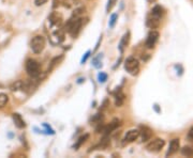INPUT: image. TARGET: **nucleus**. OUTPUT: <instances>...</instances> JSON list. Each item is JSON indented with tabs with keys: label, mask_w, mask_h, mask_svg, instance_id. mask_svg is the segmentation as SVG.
Listing matches in <instances>:
<instances>
[{
	"label": "nucleus",
	"mask_w": 193,
	"mask_h": 158,
	"mask_svg": "<svg viewBox=\"0 0 193 158\" xmlns=\"http://www.w3.org/2000/svg\"><path fill=\"white\" fill-rule=\"evenodd\" d=\"M82 26H83V19L80 18V17H77V18L71 17V18L69 19V22L67 23L64 28H66V31H68L73 38H75L80 33Z\"/></svg>",
	"instance_id": "nucleus-1"
},
{
	"label": "nucleus",
	"mask_w": 193,
	"mask_h": 158,
	"mask_svg": "<svg viewBox=\"0 0 193 158\" xmlns=\"http://www.w3.org/2000/svg\"><path fill=\"white\" fill-rule=\"evenodd\" d=\"M26 72L32 78H36L40 76L41 69H40V64L38 61L33 60V59H28L26 61Z\"/></svg>",
	"instance_id": "nucleus-2"
},
{
	"label": "nucleus",
	"mask_w": 193,
	"mask_h": 158,
	"mask_svg": "<svg viewBox=\"0 0 193 158\" xmlns=\"http://www.w3.org/2000/svg\"><path fill=\"white\" fill-rule=\"evenodd\" d=\"M30 47L32 49V51L35 54H41L44 50L45 47V38L42 35H36L35 38H32L30 42Z\"/></svg>",
	"instance_id": "nucleus-3"
},
{
	"label": "nucleus",
	"mask_w": 193,
	"mask_h": 158,
	"mask_svg": "<svg viewBox=\"0 0 193 158\" xmlns=\"http://www.w3.org/2000/svg\"><path fill=\"white\" fill-rule=\"evenodd\" d=\"M124 69L129 74L136 75L140 71V63L139 60L135 59L134 57H129L124 62Z\"/></svg>",
	"instance_id": "nucleus-4"
},
{
	"label": "nucleus",
	"mask_w": 193,
	"mask_h": 158,
	"mask_svg": "<svg viewBox=\"0 0 193 158\" xmlns=\"http://www.w3.org/2000/svg\"><path fill=\"white\" fill-rule=\"evenodd\" d=\"M164 144H165V141H164L163 139L157 138V139L152 140L150 143H148L147 146H146V149H147L148 152L157 153V152H160L161 150H162Z\"/></svg>",
	"instance_id": "nucleus-5"
},
{
	"label": "nucleus",
	"mask_w": 193,
	"mask_h": 158,
	"mask_svg": "<svg viewBox=\"0 0 193 158\" xmlns=\"http://www.w3.org/2000/svg\"><path fill=\"white\" fill-rule=\"evenodd\" d=\"M158 40H159L158 31H151V32H149V34H148V37H147V40H146V46H147V48L151 49L155 47Z\"/></svg>",
	"instance_id": "nucleus-6"
},
{
	"label": "nucleus",
	"mask_w": 193,
	"mask_h": 158,
	"mask_svg": "<svg viewBox=\"0 0 193 158\" xmlns=\"http://www.w3.org/2000/svg\"><path fill=\"white\" fill-rule=\"evenodd\" d=\"M179 147H180V141L179 139H173L169 143V146H168V150L166 152V156H172L174 155L176 152H178Z\"/></svg>",
	"instance_id": "nucleus-7"
},
{
	"label": "nucleus",
	"mask_w": 193,
	"mask_h": 158,
	"mask_svg": "<svg viewBox=\"0 0 193 158\" xmlns=\"http://www.w3.org/2000/svg\"><path fill=\"white\" fill-rule=\"evenodd\" d=\"M139 137H140V130H137V129H131V130H129L126 134V136H124V141L129 143V142L135 141Z\"/></svg>",
	"instance_id": "nucleus-8"
},
{
	"label": "nucleus",
	"mask_w": 193,
	"mask_h": 158,
	"mask_svg": "<svg viewBox=\"0 0 193 158\" xmlns=\"http://www.w3.org/2000/svg\"><path fill=\"white\" fill-rule=\"evenodd\" d=\"M146 25H147V27L151 28V29H156V28H158L160 26V17L150 15L147 18V20H146Z\"/></svg>",
	"instance_id": "nucleus-9"
},
{
	"label": "nucleus",
	"mask_w": 193,
	"mask_h": 158,
	"mask_svg": "<svg viewBox=\"0 0 193 158\" xmlns=\"http://www.w3.org/2000/svg\"><path fill=\"white\" fill-rule=\"evenodd\" d=\"M140 135H141V137H142V141L146 142L151 138L152 131H151V129L149 127H147V126H143L140 130Z\"/></svg>",
	"instance_id": "nucleus-10"
},
{
	"label": "nucleus",
	"mask_w": 193,
	"mask_h": 158,
	"mask_svg": "<svg viewBox=\"0 0 193 158\" xmlns=\"http://www.w3.org/2000/svg\"><path fill=\"white\" fill-rule=\"evenodd\" d=\"M129 41H130V32H127L124 34V37L121 38L120 40V43H119L118 45V48L119 50H120V53H124V48L128 46V44H129Z\"/></svg>",
	"instance_id": "nucleus-11"
},
{
	"label": "nucleus",
	"mask_w": 193,
	"mask_h": 158,
	"mask_svg": "<svg viewBox=\"0 0 193 158\" xmlns=\"http://www.w3.org/2000/svg\"><path fill=\"white\" fill-rule=\"evenodd\" d=\"M49 22H51L52 25L59 26V25H61V23H62V16L59 13L54 12V13H52L51 16H49Z\"/></svg>",
	"instance_id": "nucleus-12"
},
{
	"label": "nucleus",
	"mask_w": 193,
	"mask_h": 158,
	"mask_svg": "<svg viewBox=\"0 0 193 158\" xmlns=\"http://www.w3.org/2000/svg\"><path fill=\"white\" fill-rule=\"evenodd\" d=\"M12 118H13V121H14V124H15V126H16V127L24 128L25 126H26L25 122H24V120H23L22 116H20L19 113H13Z\"/></svg>",
	"instance_id": "nucleus-13"
},
{
	"label": "nucleus",
	"mask_w": 193,
	"mask_h": 158,
	"mask_svg": "<svg viewBox=\"0 0 193 158\" xmlns=\"http://www.w3.org/2000/svg\"><path fill=\"white\" fill-rule=\"evenodd\" d=\"M119 125H120L119 121H118V120H114L113 122H112V123H109V125H108V126H106V127H104V129H103L104 134H105L106 136H108V134H111L112 131L115 130V129L118 127Z\"/></svg>",
	"instance_id": "nucleus-14"
},
{
	"label": "nucleus",
	"mask_w": 193,
	"mask_h": 158,
	"mask_svg": "<svg viewBox=\"0 0 193 158\" xmlns=\"http://www.w3.org/2000/svg\"><path fill=\"white\" fill-rule=\"evenodd\" d=\"M26 89V84L22 80H17L14 84L11 85V90L13 92H17V91H25Z\"/></svg>",
	"instance_id": "nucleus-15"
},
{
	"label": "nucleus",
	"mask_w": 193,
	"mask_h": 158,
	"mask_svg": "<svg viewBox=\"0 0 193 158\" xmlns=\"http://www.w3.org/2000/svg\"><path fill=\"white\" fill-rule=\"evenodd\" d=\"M88 138H89V135H88V134H86V135H84V136L80 137L79 140H77L76 143L74 144V146H73V147H74L75 150H79L80 147L82 146V144H83V143H85V142L87 141V139H88Z\"/></svg>",
	"instance_id": "nucleus-16"
},
{
	"label": "nucleus",
	"mask_w": 193,
	"mask_h": 158,
	"mask_svg": "<svg viewBox=\"0 0 193 158\" xmlns=\"http://www.w3.org/2000/svg\"><path fill=\"white\" fill-rule=\"evenodd\" d=\"M163 13H164L163 8L160 6H156L152 10H151V15L157 16V17H161L163 15Z\"/></svg>",
	"instance_id": "nucleus-17"
},
{
	"label": "nucleus",
	"mask_w": 193,
	"mask_h": 158,
	"mask_svg": "<svg viewBox=\"0 0 193 158\" xmlns=\"http://www.w3.org/2000/svg\"><path fill=\"white\" fill-rule=\"evenodd\" d=\"M181 154L185 155L187 157H192L193 156V147L191 146H185L181 150Z\"/></svg>",
	"instance_id": "nucleus-18"
},
{
	"label": "nucleus",
	"mask_w": 193,
	"mask_h": 158,
	"mask_svg": "<svg viewBox=\"0 0 193 158\" xmlns=\"http://www.w3.org/2000/svg\"><path fill=\"white\" fill-rule=\"evenodd\" d=\"M102 54H100V55H99L98 57H96V58H95L93 59V66L95 67H96V69H100L101 66H102Z\"/></svg>",
	"instance_id": "nucleus-19"
},
{
	"label": "nucleus",
	"mask_w": 193,
	"mask_h": 158,
	"mask_svg": "<svg viewBox=\"0 0 193 158\" xmlns=\"http://www.w3.org/2000/svg\"><path fill=\"white\" fill-rule=\"evenodd\" d=\"M62 59H63V56H59V57H56V58H54L53 60H52V63H51V67L48 69V72L51 71V69H53L55 66L57 65V64L60 62Z\"/></svg>",
	"instance_id": "nucleus-20"
},
{
	"label": "nucleus",
	"mask_w": 193,
	"mask_h": 158,
	"mask_svg": "<svg viewBox=\"0 0 193 158\" xmlns=\"http://www.w3.org/2000/svg\"><path fill=\"white\" fill-rule=\"evenodd\" d=\"M8 100H9V97H8L7 94H3V93H0V108H2L3 106L7 105Z\"/></svg>",
	"instance_id": "nucleus-21"
},
{
	"label": "nucleus",
	"mask_w": 193,
	"mask_h": 158,
	"mask_svg": "<svg viewBox=\"0 0 193 158\" xmlns=\"http://www.w3.org/2000/svg\"><path fill=\"white\" fill-rule=\"evenodd\" d=\"M117 19H118V14H112V16H111V19H109V27L111 28H114L115 27V24H116V22H117Z\"/></svg>",
	"instance_id": "nucleus-22"
},
{
	"label": "nucleus",
	"mask_w": 193,
	"mask_h": 158,
	"mask_svg": "<svg viewBox=\"0 0 193 158\" xmlns=\"http://www.w3.org/2000/svg\"><path fill=\"white\" fill-rule=\"evenodd\" d=\"M98 80H99V82H101V84L105 82L106 80H108V74L103 73V72L99 73V74H98Z\"/></svg>",
	"instance_id": "nucleus-23"
},
{
	"label": "nucleus",
	"mask_w": 193,
	"mask_h": 158,
	"mask_svg": "<svg viewBox=\"0 0 193 158\" xmlns=\"http://www.w3.org/2000/svg\"><path fill=\"white\" fill-rule=\"evenodd\" d=\"M117 0H108V6H106V11L109 12L112 11V9L115 7V4H116Z\"/></svg>",
	"instance_id": "nucleus-24"
},
{
	"label": "nucleus",
	"mask_w": 193,
	"mask_h": 158,
	"mask_svg": "<svg viewBox=\"0 0 193 158\" xmlns=\"http://www.w3.org/2000/svg\"><path fill=\"white\" fill-rule=\"evenodd\" d=\"M47 2V0H35V3L36 7H40V6H43Z\"/></svg>",
	"instance_id": "nucleus-25"
},
{
	"label": "nucleus",
	"mask_w": 193,
	"mask_h": 158,
	"mask_svg": "<svg viewBox=\"0 0 193 158\" xmlns=\"http://www.w3.org/2000/svg\"><path fill=\"white\" fill-rule=\"evenodd\" d=\"M43 126L46 128V131H47V134H52V135H54V134H55V133H54V130H53V129H52L51 127H49L47 124H43Z\"/></svg>",
	"instance_id": "nucleus-26"
},
{
	"label": "nucleus",
	"mask_w": 193,
	"mask_h": 158,
	"mask_svg": "<svg viewBox=\"0 0 193 158\" xmlns=\"http://www.w3.org/2000/svg\"><path fill=\"white\" fill-rule=\"evenodd\" d=\"M188 139H189L190 141H193V127L190 128L189 133H188Z\"/></svg>",
	"instance_id": "nucleus-27"
},
{
	"label": "nucleus",
	"mask_w": 193,
	"mask_h": 158,
	"mask_svg": "<svg viewBox=\"0 0 193 158\" xmlns=\"http://www.w3.org/2000/svg\"><path fill=\"white\" fill-rule=\"evenodd\" d=\"M89 56H90V51H89V50H88V51H87V53H86V54H85V56H84V57H83V59H82V63H85V62H86V61H87V59H88V58H89Z\"/></svg>",
	"instance_id": "nucleus-28"
},
{
	"label": "nucleus",
	"mask_w": 193,
	"mask_h": 158,
	"mask_svg": "<svg viewBox=\"0 0 193 158\" xmlns=\"http://www.w3.org/2000/svg\"><path fill=\"white\" fill-rule=\"evenodd\" d=\"M147 1H148V2H150V3H152V2H155L156 0H147Z\"/></svg>",
	"instance_id": "nucleus-29"
}]
</instances>
